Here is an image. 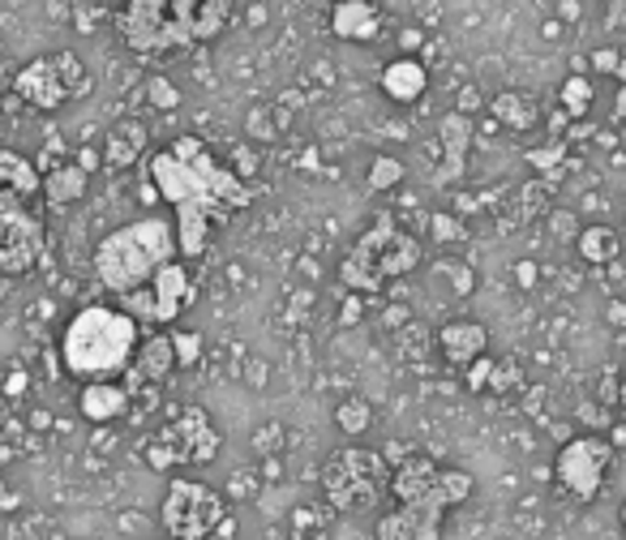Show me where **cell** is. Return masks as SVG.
<instances>
[{"mask_svg":"<svg viewBox=\"0 0 626 540\" xmlns=\"http://www.w3.org/2000/svg\"><path fill=\"white\" fill-rule=\"evenodd\" d=\"M618 116L626 120V87H623V95H618Z\"/></svg>","mask_w":626,"mask_h":540,"instance_id":"obj_32","label":"cell"},{"mask_svg":"<svg viewBox=\"0 0 626 540\" xmlns=\"http://www.w3.org/2000/svg\"><path fill=\"white\" fill-rule=\"evenodd\" d=\"M404 181V163L399 159H391V154H378L373 163H369V189H395Z\"/></svg>","mask_w":626,"mask_h":540,"instance_id":"obj_26","label":"cell"},{"mask_svg":"<svg viewBox=\"0 0 626 540\" xmlns=\"http://www.w3.org/2000/svg\"><path fill=\"white\" fill-rule=\"evenodd\" d=\"M335 421H339V429H344V434L361 438L369 425H373V407H369L366 399H344V403H339V412H335Z\"/></svg>","mask_w":626,"mask_h":540,"instance_id":"obj_25","label":"cell"},{"mask_svg":"<svg viewBox=\"0 0 626 540\" xmlns=\"http://www.w3.org/2000/svg\"><path fill=\"white\" fill-rule=\"evenodd\" d=\"M438 347H442V356H447L455 369H468L472 360H480V356L489 352V331H485L480 322H472V318H455V322L442 326Z\"/></svg>","mask_w":626,"mask_h":540,"instance_id":"obj_16","label":"cell"},{"mask_svg":"<svg viewBox=\"0 0 626 540\" xmlns=\"http://www.w3.org/2000/svg\"><path fill=\"white\" fill-rule=\"evenodd\" d=\"M219 450V429L210 425L202 407H185L172 425L159 429V438L147 446L151 468H172V463H207Z\"/></svg>","mask_w":626,"mask_h":540,"instance_id":"obj_12","label":"cell"},{"mask_svg":"<svg viewBox=\"0 0 626 540\" xmlns=\"http://www.w3.org/2000/svg\"><path fill=\"white\" fill-rule=\"evenodd\" d=\"M147 142H151V134H147L142 120H116L104 138V163L116 168V172H120V168H134V163L147 154Z\"/></svg>","mask_w":626,"mask_h":540,"instance_id":"obj_20","label":"cell"},{"mask_svg":"<svg viewBox=\"0 0 626 540\" xmlns=\"http://www.w3.org/2000/svg\"><path fill=\"white\" fill-rule=\"evenodd\" d=\"M176 253V228L167 215H142L116 232H107L95 245V279L107 292L125 296L151 284L159 266H167Z\"/></svg>","mask_w":626,"mask_h":540,"instance_id":"obj_5","label":"cell"},{"mask_svg":"<svg viewBox=\"0 0 626 540\" xmlns=\"http://www.w3.org/2000/svg\"><path fill=\"white\" fill-rule=\"evenodd\" d=\"M489 374H494V356L485 352L480 360L468 365V391H489Z\"/></svg>","mask_w":626,"mask_h":540,"instance_id":"obj_29","label":"cell"},{"mask_svg":"<svg viewBox=\"0 0 626 540\" xmlns=\"http://www.w3.org/2000/svg\"><path fill=\"white\" fill-rule=\"evenodd\" d=\"M129 387H120L116 378H104V382H86L82 394H78V412L91 421V425H112L129 412Z\"/></svg>","mask_w":626,"mask_h":540,"instance_id":"obj_17","label":"cell"},{"mask_svg":"<svg viewBox=\"0 0 626 540\" xmlns=\"http://www.w3.org/2000/svg\"><path fill=\"white\" fill-rule=\"evenodd\" d=\"M48 249V228L35 206L0 210V275H31Z\"/></svg>","mask_w":626,"mask_h":540,"instance_id":"obj_13","label":"cell"},{"mask_svg":"<svg viewBox=\"0 0 626 540\" xmlns=\"http://www.w3.org/2000/svg\"><path fill=\"white\" fill-rule=\"evenodd\" d=\"M420 266V241L408 237L395 219H378L369 223L366 232L357 237V245L348 249L344 266H339V279L352 288V292H382L391 279L408 275Z\"/></svg>","mask_w":626,"mask_h":540,"instance_id":"obj_6","label":"cell"},{"mask_svg":"<svg viewBox=\"0 0 626 540\" xmlns=\"http://www.w3.org/2000/svg\"><path fill=\"white\" fill-rule=\"evenodd\" d=\"M232 18V0H120L116 35L134 56H181L219 39Z\"/></svg>","mask_w":626,"mask_h":540,"instance_id":"obj_3","label":"cell"},{"mask_svg":"<svg viewBox=\"0 0 626 540\" xmlns=\"http://www.w3.org/2000/svg\"><path fill=\"white\" fill-rule=\"evenodd\" d=\"M147 181L159 202H167L176 210L172 228H176V253L185 262L207 253L210 232L219 219H228L232 210H245L254 202V189L228 163H219L207 150V142L194 134L155 150L147 159Z\"/></svg>","mask_w":626,"mask_h":540,"instance_id":"obj_1","label":"cell"},{"mask_svg":"<svg viewBox=\"0 0 626 540\" xmlns=\"http://www.w3.org/2000/svg\"><path fill=\"white\" fill-rule=\"evenodd\" d=\"M494 116L507 125V129H528V125H536V103L520 91H502V95L494 99Z\"/></svg>","mask_w":626,"mask_h":540,"instance_id":"obj_24","label":"cell"},{"mask_svg":"<svg viewBox=\"0 0 626 540\" xmlns=\"http://www.w3.org/2000/svg\"><path fill=\"white\" fill-rule=\"evenodd\" d=\"M151 99H155L159 107H176V91H172V87H167V82H163V78H155V82H151Z\"/></svg>","mask_w":626,"mask_h":540,"instance_id":"obj_30","label":"cell"},{"mask_svg":"<svg viewBox=\"0 0 626 540\" xmlns=\"http://www.w3.org/2000/svg\"><path fill=\"white\" fill-rule=\"evenodd\" d=\"M172 369H176L172 335H147L138 344V352H134V365L125 369L129 374V394H134V387H159V382H167Z\"/></svg>","mask_w":626,"mask_h":540,"instance_id":"obj_15","label":"cell"},{"mask_svg":"<svg viewBox=\"0 0 626 540\" xmlns=\"http://www.w3.org/2000/svg\"><path fill=\"white\" fill-rule=\"evenodd\" d=\"M438 138H442V168H438V181H455L464 172V159L472 147V120L464 112H447L442 125H438Z\"/></svg>","mask_w":626,"mask_h":540,"instance_id":"obj_19","label":"cell"},{"mask_svg":"<svg viewBox=\"0 0 626 540\" xmlns=\"http://www.w3.org/2000/svg\"><path fill=\"white\" fill-rule=\"evenodd\" d=\"M322 493L339 515L373 510L391 493V459L369 446H344L322 468Z\"/></svg>","mask_w":626,"mask_h":540,"instance_id":"obj_7","label":"cell"},{"mask_svg":"<svg viewBox=\"0 0 626 540\" xmlns=\"http://www.w3.org/2000/svg\"><path fill=\"white\" fill-rule=\"evenodd\" d=\"M425 87H429V73L413 56H399L382 69V95L395 99V103H417L425 95Z\"/></svg>","mask_w":626,"mask_h":540,"instance_id":"obj_22","label":"cell"},{"mask_svg":"<svg viewBox=\"0 0 626 540\" xmlns=\"http://www.w3.org/2000/svg\"><path fill=\"white\" fill-rule=\"evenodd\" d=\"M592 95H596V87H592L588 78H567V82H563V107H567L571 116H583V112L592 107Z\"/></svg>","mask_w":626,"mask_h":540,"instance_id":"obj_28","label":"cell"},{"mask_svg":"<svg viewBox=\"0 0 626 540\" xmlns=\"http://www.w3.org/2000/svg\"><path fill=\"white\" fill-rule=\"evenodd\" d=\"M618 253H623V241H618L614 228H583V237H579V257H583V262L605 266V262H614Z\"/></svg>","mask_w":626,"mask_h":540,"instance_id":"obj_23","label":"cell"},{"mask_svg":"<svg viewBox=\"0 0 626 540\" xmlns=\"http://www.w3.org/2000/svg\"><path fill=\"white\" fill-rule=\"evenodd\" d=\"M331 31H335V39H344V44H369V39H378V31H382V13H378V4H369V0H339L335 13H331Z\"/></svg>","mask_w":626,"mask_h":540,"instance_id":"obj_18","label":"cell"},{"mask_svg":"<svg viewBox=\"0 0 626 540\" xmlns=\"http://www.w3.org/2000/svg\"><path fill=\"white\" fill-rule=\"evenodd\" d=\"M592 65H596L601 73H614L623 60H618V51H614V48H605V51H596V56H592Z\"/></svg>","mask_w":626,"mask_h":540,"instance_id":"obj_31","label":"cell"},{"mask_svg":"<svg viewBox=\"0 0 626 540\" xmlns=\"http://www.w3.org/2000/svg\"><path fill=\"white\" fill-rule=\"evenodd\" d=\"M112 4H120V0H112Z\"/></svg>","mask_w":626,"mask_h":540,"instance_id":"obj_35","label":"cell"},{"mask_svg":"<svg viewBox=\"0 0 626 540\" xmlns=\"http://www.w3.org/2000/svg\"><path fill=\"white\" fill-rule=\"evenodd\" d=\"M39 189H44L39 168L22 150L0 147V210H9V206H35Z\"/></svg>","mask_w":626,"mask_h":540,"instance_id":"obj_14","label":"cell"},{"mask_svg":"<svg viewBox=\"0 0 626 540\" xmlns=\"http://www.w3.org/2000/svg\"><path fill=\"white\" fill-rule=\"evenodd\" d=\"M223 515H228L223 497L207 481H189V476H176L159 506V524L167 540H210L219 532Z\"/></svg>","mask_w":626,"mask_h":540,"instance_id":"obj_9","label":"cell"},{"mask_svg":"<svg viewBox=\"0 0 626 540\" xmlns=\"http://www.w3.org/2000/svg\"><path fill=\"white\" fill-rule=\"evenodd\" d=\"M189 305H194V279H189V271H185L181 257H172L167 266H159L155 275H151V284L116 296V309H125L138 326H167Z\"/></svg>","mask_w":626,"mask_h":540,"instance_id":"obj_10","label":"cell"},{"mask_svg":"<svg viewBox=\"0 0 626 540\" xmlns=\"http://www.w3.org/2000/svg\"><path fill=\"white\" fill-rule=\"evenodd\" d=\"M610 468H614V446L596 434L571 438L554 459V476H558L563 493L575 502H596L605 481H610Z\"/></svg>","mask_w":626,"mask_h":540,"instance_id":"obj_11","label":"cell"},{"mask_svg":"<svg viewBox=\"0 0 626 540\" xmlns=\"http://www.w3.org/2000/svg\"><path fill=\"white\" fill-rule=\"evenodd\" d=\"M138 344H142V326L125 309L86 305L60 331V360H65V374L82 382H104V378H120L134 365Z\"/></svg>","mask_w":626,"mask_h":540,"instance_id":"obj_4","label":"cell"},{"mask_svg":"<svg viewBox=\"0 0 626 540\" xmlns=\"http://www.w3.org/2000/svg\"><path fill=\"white\" fill-rule=\"evenodd\" d=\"M13 91L35 112H60L69 99H82L91 91V73L73 51H53V56H35L31 65H22L13 78Z\"/></svg>","mask_w":626,"mask_h":540,"instance_id":"obj_8","label":"cell"},{"mask_svg":"<svg viewBox=\"0 0 626 540\" xmlns=\"http://www.w3.org/2000/svg\"><path fill=\"white\" fill-rule=\"evenodd\" d=\"M395 510L378 519V540H442L447 510L472 497V476L460 468H438L425 455H404L391 468Z\"/></svg>","mask_w":626,"mask_h":540,"instance_id":"obj_2","label":"cell"},{"mask_svg":"<svg viewBox=\"0 0 626 540\" xmlns=\"http://www.w3.org/2000/svg\"><path fill=\"white\" fill-rule=\"evenodd\" d=\"M623 528H626V506H623Z\"/></svg>","mask_w":626,"mask_h":540,"instance_id":"obj_33","label":"cell"},{"mask_svg":"<svg viewBox=\"0 0 626 540\" xmlns=\"http://www.w3.org/2000/svg\"><path fill=\"white\" fill-rule=\"evenodd\" d=\"M623 407H626V387H623Z\"/></svg>","mask_w":626,"mask_h":540,"instance_id":"obj_34","label":"cell"},{"mask_svg":"<svg viewBox=\"0 0 626 540\" xmlns=\"http://www.w3.org/2000/svg\"><path fill=\"white\" fill-rule=\"evenodd\" d=\"M86 185H91V172H86L82 163H60V168H53V172L44 176L39 197L48 202V210H69L73 202L86 197Z\"/></svg>","mask_w":626,"mask_h":540,"instance_id":"obj_21","label":"cell"},{"mask_svg":"<svg viewBox=\"0 0 626 540\" xmlns=\"http://www.w3.org/2000/svg\"><path fill=\"white\" fill-rule=\"evenodd\" d=\"M172 352H176V369H194L202 360V335L198 331H172Z\"/></svg>","mask_w":626,"mask_h":540,"instance_id":"obj_27","label":"cell"}]
</instances>
